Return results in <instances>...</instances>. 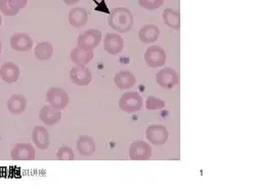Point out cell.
I'll list each match as a JSON object with an SVG mask.
<instances>
[{"label": "cell", "instance_id": "2e32d148", "mask_svg": "<svg viewBox=\"0 0 256 191\" xmlns=\"http://www.w3.org/2000/svg\"><path fill=\"white\" fill-rule=\"evenodd\" d=\"M114 82L118 89L128 90L134 86L136 79L130 71H119L114 77Z\"/></svg>", "mask_w": 256, "mask_h": 191}, {"label": "cell", "instance_id": "8fae6325", "mask_svg": "<svg viewBox=\"0 0 256 191\" xmlns=\"http://www.w3.org/2000/svg\"><path fill=\"white\" fill-rule=\"evenodd\" d=\"M33 39L25 33H16L10 37V46L18 52H27L33 48Z\"/></svg>", "mask_w": 256, "mask_h": 191}, {"label": "cell", "instance_id": "4316f807", "mask_svg": "<svg viewBox=\"0 0 256 191\" xmlns=\"http://www.w3.org/2000/svg\"><path fill=\"white\" fill-rule=\"evenodd\" d=\"M0 10L6 16H14L18 13V10L10 5V0H0Z\"/></svg>", "mask_w": 256, "mask_h": 191}, {"label": "cell", "instance_id": "7c38bea8", "mask_svg": "<svg viewBox=\"0 0 256 191\" xmlns=\"http://www.w3.org/2000/svg\"><path fill=\"white\" fill-rule=\"evenodd\" d=\"M70 79L78 86H88L92 80V75L85 66H75L70 70Z\"/></svg>", "mask_w": 256, "mask_h": 191}, {"label": "cell", "instance_id": "5b68a950", "mask_svg": "<svg viewBox=\"0 0 256 191\" xmlns=\"http://www.w3.org/2000/svg\"><path fill=\"white\" fill-rule=\"evenodd\" d=\"M169 133L165 126L161 124H152L146 130V138L156 146H162L168 140Z\"/></svg>", "mask_w": 256, "mask_h": 191}, {"label": "cell", "instance_id": "277c9868", "mask_svg": "<svg viewBox=\"0 0 256 191\" xmlns=\"http://www.w3.org/2000/svg\"><path fill=\"white\" fill-rule=\"evenodd\" d=\"M166 52L159 45H152L148 47L144 55V62L148 67L152 69L163 67L166 62Z\"/></svg>", "mask_w": 256, "mask_h": 191}, {"label": "cell", "instance_id": "ba28073f", "mask_svg": "<svg viewBox=\"0 0 256 191\" xmlns=\"http://www.w3.org/2000/svg\"><path fill=\"white\" fill-rule=\"evenodd\" d=\"M156 81L164 89H172L178 84V74L172 68H164L156 75Z\"/></svg>", "mask_w": 256, "mask_h": 191}, {"label": "cell", "instance_id": "9a60e30c", "mask_svg": "<svg viewBox=\"0 0 256 191\" xmlns=\"http://www.w3.org/2000/svg\"><path fill=\"white\" fill-rule=\"evenodd\" d=\"M6 109L10 115H20L27 109V98L22 94H12L6 102Z\"/></svg>", "mask_w": 256, "mask_h": 191}, {"label": "cell", "instance_id": "30bf717a", "mask_svg": "<svg viewBox=\"0 0 256 191\" xmlns=\"http://www.w3.org/2000/svg\"><path fill=\"white\" fill-rule=\"evenodd\" d=\"M35 155V147L31 143H16L10 152L14 161H33Z\"/></svg>", "mask_w": 256, "mask_h": 191}, {"label": "cell", "instance_id": "e0dca14e", "mask_svg": "<svg viewBox=\"0 0 256 191\" xmlns=\"http://www.w3.org/2000/svg\"><path fill=\"white\" fill-rule=\"evenodd\" d=\"M20 68L16 65L14 62L12 61H8L4 62V65L0 68V77L2 79L8 83V84H12L14 82H16L20 78Z\"/></svg>", "mask_w": 256, "mask_h": 191}, {"label": "cell", "instance_id": "83f0119b", "mask_svg": "<svg viewBox=\"0 0 256 191\" xmlns=\"http://www.w3.org/2000/svg\"><path fill=\"white\" fill-rule=\"evenodd\" d=\"M10 3L14 9L20 11V9L25 8L28 3V0H10Z\"/></svg>", "mask_w": 256, "mask_h": 191}, {"label": "cell", "instance_id": "4dcf8cb0", "mask_svg": "<svg viewBox=\"0 0 256 191\" xmlns=\"http://www.w3.org/2000/svg\"><path fill=\"white\" fill-rule=\"evenodd\" d=\"M2 26V15H0V27Z\"/></svg>", "mask_w": 256, "mask_h": 191}, {"label": "cell", "instance_id": "52a82bcc", "mask_svg": "<svg viewBox=\"0 0 256 191\" xmlns=\"http://www.w3.org/2000/svg\"><path fill=\"white\" fill-rule=\"evenodd\" d=\"M128 155L132 161H148L152 157V147L144 140L136 141L130 146Z\"/></svg>", "mask_w": 256, "mask_h": 191}, {"label": "cell", "instance_id": "44dd1931", "mask_svg": "<svg viewBox=\"0 0 256 191\" xmlns=\"http://www.w3.org/2000/svg\"><path fill=\"white\" fill-rule=\"evenodd\" d=\"M160 30L155 25H144L138 31V38L146 44H151L156 42L159 38Z\"/></svg>", "mask_w": 256, "mask_h": 191}, {"label": "cell", "instance_id": "d4e9b609", "mask_svg": "<svg viewBox=\"0 0 256 191\" xmlns=\"http://www.w3.org/2000/svg\"><path fill=\"white\" fill-rule=\"evenodd\" d=\"M56 159L58 161H74L75 154L71 147L67 145H62L56 152Z\"/></svg>", "mask_w": 256, "mask_h": 191}, {"label": "cell", "instance_id": "3957f363", "mask_svg": "<svg viewBox=\"0 0 256 191\" xmlns=\"http://www.w3.org/2000/svg\"><path fill=\"white\" fill-rule=\"evenodd\" d=\"M102 37V34L100 30L88 29L78 36L77 46L86 50H94L100 45Z\"/></svg>", "mask_w": 256, "mask_h": 191}, {"label": "cell", "instance_id": "9c48e42d", "mask_svg": "<svg viewBox=\"0 0 256 191\" xmlns=\"http://www.w3.org/2000/svg\"><path fill=\"white\" fill-rule=\"evenodd\" d=\"M104 48L112 55L121 53L124 49L123 37L118 33H108L104 39Z\"/></svg>", "mask_w": 256, "mask_h": 191}, {"label": "cell", "instance_id": "603a6c76", "mask_svg": "<svg viewBox=\"0 0 256 191\" xmlns=\"http://www.w3.org/2000/svg\"><path fill=\"white\" fill-rule=\"evenodd\" d=\"M34 54L38 60H48L54 54V47L48 41L40 42L34 48Z\"/></svg>", "mask_w": 256, "mask_h": 191}, {"label": "cell", "instance_id": "4fadbf2b", "mask_svg": "<svg viewBox=\"0 0 256 191\" xmlns=\"http://www.w3.org/2000/svg\"><path fill=\"white\" fill-rule=\"evenodd\" d=\"M34 145L41 151H46L50 144V133L44 126H35L31 134Z\"/></svg>", "mask_w": 256, "mask_h": 191}, {"label": "cell", "instance_id": "ffe728a7", "mask_svg": "<svg viewBox=\"0 0 256 191\" xmlns=\"http://www.w3.org/2000/svg\"><path fill=\"white\" fill-rule=\"evenodd\" d=\"M70 57L76 66H86L94 58V51L77 46L72 49Z\"/></svg>", "mask_w": 256, "mask_h": 191}, {"label": "cell", "instance_id": "cb8c5ba5", "mask_svg": "<svg viewBox=\"0 0 256 191\" xmlns=\"http://www.w3.org/2000/svg\"><path fill=\"white\" fill-rule=\"evenodd\" d=\"M165 101L156 97V96H148L146 100V111H156L162 110L165 108Z\"/></svg>", "mask_w": 256, "mask_h": 191}, {"label": "cell", "instance_id": "f1b7e54d", "mask_svg": "<svg viewBox=\"0 0 256 191\" xmlns=\"http://www.w3.org/2000/svg\"><path fill=\"white\" fill-rule=\"evenodd\" d=\"M62 1L64 3H66L67 5H74V4H77L80 0H62Z\"/></svg>", "mask_w": 256, "mask_h": 191}, {"label": "cell", "instance_id": "ac0fdd59", "mask_svg": "<svg viewBox=\"0 0 256 191\" xmlns=\"http://www.w3.org/2000/svg\"><path fill=\"white\" fill-rule=\"evenodd\" d=\"M77 150L80 156L90 157L96 152V142L92 136L81 135L77 140Z\"/></svg>", "mask_w": 256, "mask_h": 191}, {"label": "cell", "instance_id": "8992f818", "mask_svg": "<svg viewBox=\"0 0 256 191\" xmlns=\"http://www.w3.org/2000/svg\"><path fill=\"white\" fill-rule=\"evenodd\" d=\"M46 101L52 107L62 111L69 103V95L60 87H52L46 93Z\"/></svg>", "mask_w": 256, "mask_h": 191}, {"label": "cell", "instance_id": "7a4b0ae2", "mask_svg": "<svg viewBox=\"0 0 256 191\" xmlns=\"http://www.w3.org/2000/svg\"><path fill=\"white\" fill-rule=\"evenodd\" d=\"M142 104V97L136 91H128L123 93L118 102L119 109L127 114H132L140 111Z\"/></svg>", "mask_w": 256, "mask_h": 191}, {"label": "cell", "instance_id": "7402d4cb", "mask_svg": "<svg viewBox=\"0 0 256 191\" xmlns=\"http://www.w3.org/2000/svg\"><path fill=\"white\" fill-rule=\"evenodd\" d=\"M162 17L165 25L169 28L176 31L180 29V14L178 10H174L172 8H166L162 13Z\"/></svg>", "mask_w": 256, "mask_h": 191}, {"label": "cell", "instance_id": "6da1fadb", "mask_svg": "<svg viewBox=\"0 0 256 191\" xmlns=\"http://www.w3.org/2000/svg\"><path fill=\"white\" fill-rule=\"evenodd\" d=\"M134 14L126 7L114 8L108 18V23L112 29L118 33H127L134 27Z\"/></svg>", "mask_w": 256, "mask_h": 191}, {"label": "cell", "instance_id": "d6986e66", "mask_svg": "<svg viewBox=\"0 0 256 191\" xmlns=\"http://www.w3.org/2000/svg\"><path fill=\"white\" fill-rule=\"evenodd\" d=\"M69 23L74 28H82L86 25L88 13L83 7H75L69 11Z\"/></svg>", "mask_w": 256, "mask_h": 191}, {"label": "cell", "instance_id": "f546056e", "mask_svg": "<svg viewBox=\"0 0 256 191\" xmlns=\"http://www.w3.org/2000/svg\"><path fill=\"white\" fill-rule=\"evenodd\" d=\"M2 41H0V54H2Z\"/></svg>", "mask_w": 256, "mask_h": 191}, {"label": "cell", "instance_id": "5bb4252c", "mask_svg": "<svg viewBox=\"0 0 256 191\" xmlns=\"http://www.w3.org/2000/svg\"><path fill=\"white\" fill-rule=\"evenodd\" d=\"M39 119L46 126H54L62 119V113L60 110L52 107V105H44L39 111Z\"/></svg>", "mask_w": 256, "mask_h": 191}, {"label": "cell", "instance_id": "484cf974", "mask_svg": "<svg viewBox=\"0 0 256 191\" xmlns=\"http://www.w3.org/2000/svg\"><path fill=\"white\" fill-rule=\"evenodd\" d=\"M164 3V0H138V4L144 9L155 10L160 8Z\"/></svg>", "mask_w": 256, "mask_h": 191}]
</instances>
